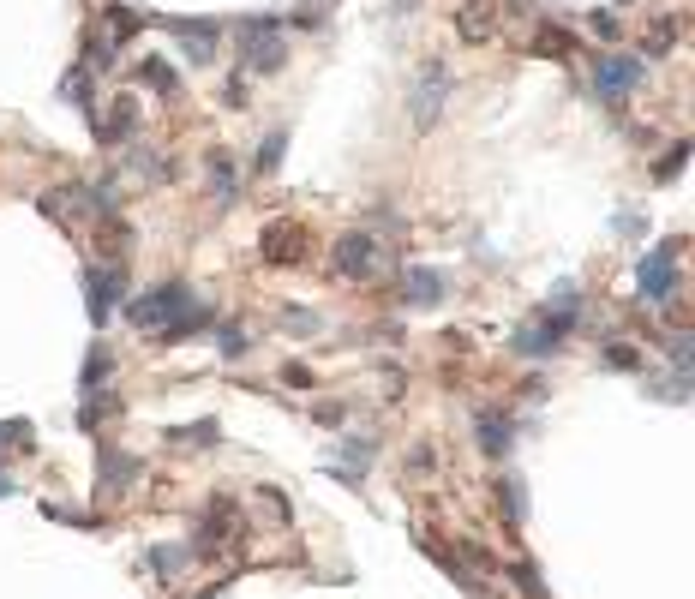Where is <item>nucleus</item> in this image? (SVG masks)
<instances>
[{
  "mask_svg": "<svg viewBox=\"0 0 695 599\" xmlns=\"http://www.w3.org/2000/svg\"><path fill=\"white\" fill-rule=\"evenodd\" d=\"M180 312H192V288H186V282H156L150 294H138V300L126 306V318H132L138 330H150V336H162Z\"/></svg>",
  "mask_w": 695,
  "mask_h": 599,
  "instance_id": "f257e3e1",
  "label": "nucleus"
},
{
  "mask_svg": "<svg viewBox=\"0 0 695 599\" xmlns=\"http://www.w3.org/2000/svg\"><path fill=\"white\" fill-rule=\"evenodd\" d=\"M450 90H456L450 66H444V60H426V66H420V78H414V90H408V108H414V126H420V132H432V126H438V114H444Z\"/></svg>",
  "mask_w": 695,
  "mask_h": 599,
  "instance_id": "f03ea898",
  "label": "nucleus"
},
{
  "mask_svg": "<svg viewBox=\"0 0 695 599\" xmlns=\"http://www.w3.org/2000/svg\"><path fill=\"white\" fill-rule=\"evenodd\" d=\"M636 282H642V300H648V306H672V300H678V246H654V252L642 258Z\"/></svg>",
  "mask_w": 695,
  "mask_h": 599,
  "instance_id": "7ed1b4c3",
  "label": "nucleus"
},
{
  "mask_svg": "<svg viewBox=\"0 0 695 599\" xmlns=\"http://www.w3.org/2000/svg\"><path fill=\"white\" fill-rule=\"evenodd\" d=\"M564 336H570V312L552 318V306H546L540 318H528V324L516 330V354H522V360H552V354L564 348Z\"/></svg>",
  "mask_w": 695,
  "mask_h": 599,
  "instance_id": "20e7f679",
  "label": "nucleus"
},
{
  "mask_svg": "<svg viewBox=\"0 0 695 599\" xmlns=\"http://www.w3.org/2000/svg\"><path fill=\"white\" fill-rule=\"evenodd\" d=\"M162 30L186 48L192 66H216V42H222V24H216V18H162Z\"/></svg>",
  "mask_w": 695,
  "mask_h": 599,
  "instance_id": "39448f33",
  "label": "nucleus"
},
{
  "mask_svg": "<svg viewBox=\"0 0 695 599\" xmlns=\"http://www.w3.org/2000/svg\"><path fill=\"white\" fill-rule=\"evenodd\" d=\"M240 42H246V66L252 72H282V30H276V18H246L240 24Z\"/></svg>",
  "mask_w": 695,
  "mask_h": 599,
  "instance_id": "423d86ee",
  "label": "nucleus"
},
{
  "mask_svg": "<svg viewBox=\"0 0 695 599\" xmlns=\"http://www.w3.org/2000/svg\"><path fill=\"white\" fill-rule=\"evenodd\" d=\"M642 78H648V66L630 60V54H600V60H594V90H600V102H624Z\"/></svg>",
  "mask_w": 695,
  "mask_h": 599,
  "instance_id": "0eeeda50",
  "label": "nucleus"
},
{
  "mask_svg": "<svg viewBox=\"0 0 695 599\" xmlns=\"http://www.w3.org/2000/svg\"><path fill=\"white\" fill-rule=\"evenodd\" d=\"M378 270H384V246H378L372 234H342V240H336V276L372 282Z\"/></svg>",
  "mask_w": 695,
  "mask_h": 599,
  "instance_id": "6e6552de",
  "label": "nucleus"
},
{
  "mask_svg": "<svg viewBox=\"0 0 695 599\" xmlns=\"http://www.w3.org/2000/svg\"><path fill=\"white\" fill-rule=\"evenodd\" d=\"M84 294H90V318L108 324L114 300H126V270H120V264H90V270H84Z\"/></svg>",
  "mask_w": 695,
  "mask_h": 599,
  "instance_id": "1a4fd4ad",
  "label": "nucleus"
},
{
  "mask_svg": "<svg viewBox=\"0 0 695 599\" xmlns=\"http://www.w3.org/2000/svg\"><path fill=\"white\" fill-rule=\"evenodd\" d=\"M258 252L270 258V264H300L306 258V228L300 222H264V234H258Z\"/></svg>",
  "mask_w": 695,
  "mask_h": 599,
  "instance_id": "9d476101",
  "label": "nucleus"
},
{
  "mask_svg": "<svg viewBox=\"0 0 695 599\" xmlns=\"http://www.w3.org/2000/svg\"><path fill=\"white\" fill-rule=\"evenodd\" d=\"M456 30H462V42H486L498 30V0H468L456 12Z\"/></svg>",
  "mask_w": 695,
  "mask_h": 599,
  "instance_id": "9b49d317",
  "label": "nucleus"
},
{
  "mask_svg": "<svg viewBox=\"0 0 695 599\" xmlns=\"http://www.w3.org/2000/svg\"><path fill=\"white\" fill-rule=\"evenodd\" d=\"M444 288H450L444 270H432V264H408V300H414V306H438Z\"/></svg>",
  "mask_w": 695,
  "mask_h": 599,
  "instance_id": "f8f14e48",
  "label": "nucleus"
},
{
  "mask_svg": "<svg viewBox=\"0 0 695 599\" xmlns=\"http://www.w3.org/2000/svg\"><path fill=\"white\" fill-rule=\"evenodd\" d=\"M132 126H138V108H132V96H120V102H108V120H96V138L120 144V138H132Z\"/></svg>",
  "mask_w": 695,
  "mask_h": 599,
  "instance_id": "ddd939ff",
  "label": "nucleus"
},
{
  "mask_svg": "<svg viewBox=\"0 0 695 599\" xmlns=\"http://www.w3.org/2000/svg\"><path fill=\"white\" fill-rule=\"evenodd\" d=\"M474 432H480V450H486V456H504V450H510V420H504L498 408H480Z\"/></svg>",
  "mask_w": 695,
  "mask_h": 599,
  "instance_id": "4468645a",
  "label": "nucleus"
},
{
  "mask_svg": "<svg viewBox=\"0 0 695 599\" xmlns=\"http://www.w3.org/2000/svg\"><path fill=\"white\" fill-rule=\"evenodd\" d=\"M138 30H144V12H138V6H120V0H114V6H108V30H102V36H108V42L120 48V42H126V36H138Z\"/></svg>",
  "mask_w": 695,
  "mask_h": 599,
  "instance_id": "2eb2a0df",
  "label": "nucleus"
},
{
  "mask_svg": "<svg viewBox=\"0 0 695 599\" xmlns=\"http://www.w3.org/2000/svg\"><path fill=\"white\" fill-rule=\"evenodd\" d=\"M60 96H66V102H78V108L90 114V126H96V108H90V72H84V66H72V72L60 78Z\"/></svg>",
  "mask_w": 695,
  "mask_h": 599,
  "instance_id": "dca6fc26",
  "label": "nucleus"
},
{
  "mask_svg": "<svg viewBox=\"0 0 695 599\" xmlns=\"http://www.w3.org/2000/svg\"><path fill=\"white\" fill-rule=\"evenodd\" d=\"M210 186H216V198H222V204H234V186H240V180H234L228 150H210Z\"/></svg>",
  "mask_w": 695,
  "mask_h": 599,
  "instance_id": "f3484780",
  "label": "nucleus"
},
{
  "mask_svg": "<svg viewBox=\"0 0 695 599\" xmlns=\"http://www.w3.org/2000/svg\"><path fill=\"white\" fill-rule=\"evenodd\" d=\"M108 372H114V354H108V348H102V342H96V348H90V360H84V390H90V396H96V390H102V378H108Z\"/></svg>",
  "mask_w": 695,
  "mask_h": 599,
  "instance_id": "a211bd4d",
  "label": "nucleus"
},
{
  "mask_svg": "<svg viewBox=\"0 0 695 599\" xmlns=\"http://www.w3.org/2000/svg\"><path fill=\"white\" fill-rule=\"evenodd\" d=\"M138 78H144L150 90H162V96H174V90H180V78H174V66H162V60H144V66H138Z\"/></svg>",
  "mask_w": 695,
  "mask_h": 599,
  "instance_id": "6ab92c4d",
  "label": "nucleus"
},
{
  "mask_svg": "<svg viewBox=\"0 0 695 599\" xmlns=\"http://www.w3.org/2000/svg\"><path fill=\"white\" fill-rule=\"evenodd\" d=\"M540 54H558V60H570V54H576V42H570V30H558V24H546V30H540Z\"/></svg>",
  "mask_w": 695,
  "mask_h": 599,
  "instance_id": "aec40b11",
  "label": "nucleus"
},
{
  "mask_svg": "<svg viewBox=\"0 0 695 599\" xmlns=\"http://www.w3.org/2000/svg\"><path fill=\"white\" fill-rule=\"evenodd\" d=\"M102 480H108V486H114V480L126 486V480H138V462H132V456H114V450H108V456H102Z\"/></svg>",
  "mask_w": 695,
  "mask_h": 599,
  "instance_id": "412c9836",
  "label": "nucleus"
},
{
  "mask_svg": "<svg viewBox=\"0 0 695 599\" xmlns=\"http://www.w3.org/2000/svg\"><path fill=\"white\" fill-rule=\"evenodd\" d=\"M282 144H288V132H270V138L258 144V174H276V162H282Z\"/></svg>",
  "mask_w": 695,
  "mask_h": 599,
  "instance_id": "4be33fe9",
  "label": "nucleus"
},
{
  "mask_svg": "<svg viewBox=\"0 0 695 599\" xmlns=\"http://www.w3.org/2000/svg\"><path fill=\"white\" fill-rule=\"evenodd\" d=\"M498 504L510 510V522H522V516H528V504H522V486H516V480H498Z\"/></svg>",
  "mask_w": 695,
  "mask_h": 599,
  "instance_id": "5701e85b",
  "label": "nucleus"
},
{
  "mask_svg": "<svg viewBox=\"0 0 695 599\" xmlns=\"http://www.w3.org/2000/svg\"><path fill=\"white\" fill-rule=\"evenodd\" d=\"M216 348H222V360H240V354H246V336H240L234 324H222V330H216Z\"/></svg>",
  "mask_w": 695,
  "mask_h": 599,
  "instance_id": "b1692460",
  "label": "nucleus"
},
{
  "mask_svg": "<svg viewBox=\"0 0 695 599\" xmlns=\"http://www.w3.org/2000/svg\"><path fill=\"white\" fill-rule=\"evenodd\" d=\"M672 36H678V18H660V24H654V36H648V54H666V48H672Z\"/></svg>",
  "mask_w": 695,
  "mask_h": 599,
  "instance_id": "393cba45",
  "label": "nucleus"
},
{
  "mask_svg": "<svg viewBox=\"0 0 695 599\" xmlns=\"http://www.w3.org/2000/svg\"><path fill=\"white\" fill-rule=\"evenodd\" d=\"M588 30H594L600 42H618V18H612V12H594V18H588Z\"/></svg>",
  "mask_w": 695,
  "mask_h": 599,
  "instance_id": "a878e982",
  "label": "nucleus"
},
{
  "mask_svg": "<svg viewBox=\"0 0 695 599\" xmlns=\"http://www.w3.org/2000/svg\"><path fill=\"white\" fill-rule=\"evenodd\" d=\"M684 156H690V144H672V150H666V162H660V180L684 174Z\"/></svg>",
  "mask_w": 695,
  "mask_h": 599,
  "instance_id": "bb28decb",
  "label": "nucleus"
},
{
  "mask_svg": "<svg viewBox=\"0 0 695 599\" xmlns=\"http://www.w3.org/2000/svg\"><path fill=\"white\" fill-rule=\"evenodd\" d=\"M516 582H522V594H528V599H546L540 576H534V564H516Z\"/></svg>",
  "mask_w": 695,
  "mask_h": 599,
  "instance_id": "cd10ccee",
  "label": "nucleus"
},
{
  "mask_svg": "<svg viewBox=\"0 0 695 599\" xmlns=\"http://www.w3.org/2000/svg\"><path fill=\"white\" fill-rule=\"evenodd\" d=\"M606 366H618V372H630V366H636V354H630L624 342H612V348H606Z\"/></svg>",
  "mask_w": 695,
  "mask_h": 599,
  "instance_id": "c85d7f7f",
  "label": "nucleus"
},
{
  "mask_svg": "<svg viewBox=\"0 0 695 599\" xmlns=\"http://www.w3.org/2000/svg\"><path fill=\"white\" fill-rule=\"evenodd\" d=\"M366 462H372V444H354V450L342 456V468H348V474H354V468H366Z\"/></svg>",
  "mask_w": 695,
  "mask_h": 599,
  "instance_id": "c756f323",
  "label": "nucleus"
},
{
  "mask_svg": "<svg viewBox=\"0 0 695 599\" xmlns=\"http://www.w3.org/2000/svg\"><path fill=\"white\" fill-rule=\"evenodd\" d=\"M6 492H12V486H6V474H0V498H6Z\"/></svg>",
  "mask_w": 695,
  "mask_h": 599,
  "instance_id": "7c9ffc66",
  "label": "nucleus"
}]
</instances>
